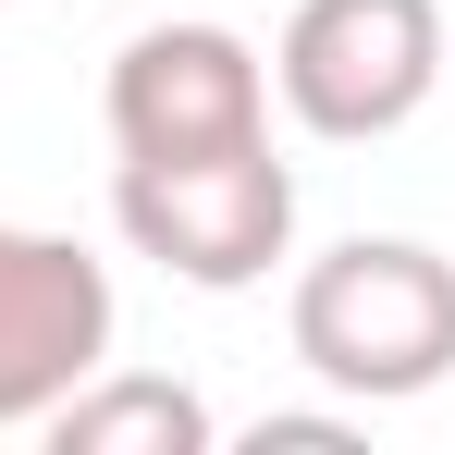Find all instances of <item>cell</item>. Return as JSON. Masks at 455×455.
I'll return each mask as SVG.
<instances>
[{"mask_svg": "<svg viewBox=\"0 0 455 455\" xmlns=\"http://www.w3.org/2000/svg\"><path fill=\"white\" fill-rule=\"evenodd\" d=\"M111 148L124 160H210V148H259L271 136V62L234 25H136L111 50Z\"/></svg>", "mask_w": 455, "mask_h": 455, "instance_id": "cell-4", "label": "cell"}, {"mask_svg": "<svg viewBox=\"0 0 455 455\" xmlns=\"http://www.w3.org/2000/svg\"><path fill=\"white\" fill-rule=\"evenodd\" d=\"M111 222L136 259H160L197 296H246L271 283V259L296 246V172L259 148H210V160H124L111 172Z\"/></svg>", "mask_w": 455, "mask_h": 455, "instance_id": "cell-2", "label": "cell"}, {"mask_svg": "<svg viewBox=\"0 0 455 455\" xmlns=\"http://www.w3.org/2000/svg\"><path fill=\"white\" fill-rule=\"evenodd\" d=\"M50 443L62 455H210L222 419L185 394V381H148V370H99L50 406Z\"/></svg>", "mask_w": 455, "mask_h": 455, "instance_id": "cell-6", "label": "cell"}, {"mask_svg": "<svg viewBox=\"0 0 455 455\" xmlns=\"http://www.w3.org/2000/svg\"><path fill=\"white\" fill-rule=\"evenodd\" d=\"M271 86L332 148L406 136L443 86V0H296L283 50H271Z\"/></svg>", "mask_w": 455, "mask_h": 455, "instance_id": "cell-3", "label": "cell"}, {"mask_svg": "<svg viewBox=\"0 0 455 455\" xmlns=\"http://www.w3.org/2000/svg\"><path fill=\"white\" fill-rule=\"evenodd\" d=\"M246 443H259V455H345V443H357V419H307V406H271Z\"/></svg>", "mask_w": 455, "mask_h": 455, "instance_id": "cell-7", "label": "cell"}, {"mask_svg": "<svg viewBox=\"0 0 455 455\" xmlns=\"http://www.w3.org/2000/svg\"><path fill=\"white\" fill-rule=\"evenodd\" d=\"M111 332L124 296L75 234L0 222V431H50V406L111 370Z\"/></svg>", "mask_w": 455, "mask_h": 455, "instance_id": "cell-5", "label": "cell"}, {"mask_svg": "<svg viewBox=\"0 0 455 455\" xmlns=\"http://www.w3.org/2000/svg\"><path fill=\"white\" fill-rule=\"evenodd\" d=\"M296 370L345 406H406L455 370V259L419 234H345L296 271Z\"/></svg>", "mask_w": 455, "mask_h": 455, "instance_id": "cell-1", "label": "cell"}]
</instances>
